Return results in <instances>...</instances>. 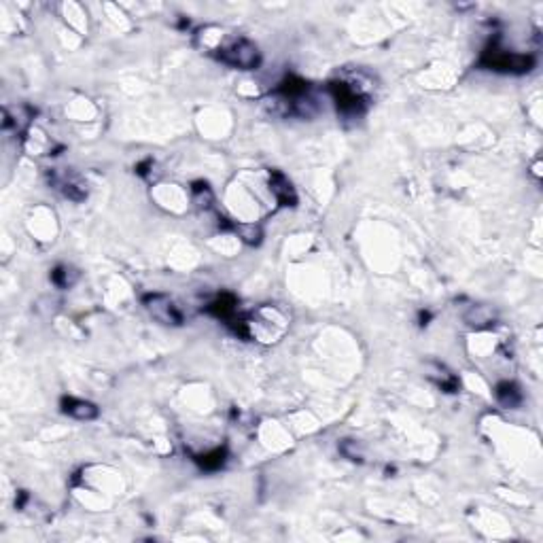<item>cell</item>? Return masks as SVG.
<instances>
[{"mask_svg":"<svg viewBox=\"0 0 543 543\" xmlns=\"http://www.w3.org/2000/svg\"><path fill=\"white\" fill-rule=\"evenodd\" d=\"M217 58L223 64L240 68V70H255L261 64L259 49H257L255 43H250L246 39H234L227 45H221L217 49Z\"/></svg>","mask_w":543,"mask_h":543,"instance_id":"obj_1","label":"cell"},{"mask_svg":"<svg viewBox=\"0 0 543 543\" xmlns=\"http://www.w3.org/2000/svg\"><path fill=\"white\" fill-rule=\"evenodd\" d=\"M482 64L488 66L491 70H503V72H529L535 64L531 55L516 53V51H505L499 49L497 45L488 47L482 55Z\"/></svg>","mask_w":543,"mask_h":543,"instance_id":"obj_2","label":"cell"},{"mask_svg":"<svg viewBox=\"0 0 543 543\" xmlns=\"http://www.w3.org/2000/svg\"><path fill=\"white\" fill-rule=\"evenodd\" d=\"M331 92H333L339 112H344L348 117L361 115V110L365 108V96L357 85L346 83V81H337V83H331Z\"/></svg>","mask_w":543,"mask_h":543,"instance_id":"obj_3","label":"cell"},{"mask_svg":"<svg viewBox=\"0 0 543 543\" xmlns=\"http://www.w3.org/2000/svg\"><path fill=\"white\" fill-rule=\"evenodd\" d=\"M145 306L147 310L153 314V319H157L164 325H181L183 323V314L181 310L175 306V302L166 297V295H147L145 297Z\"/></svg>","mask_w":543,"mask_h":543,"instance_id":"obj_4","label":"cell"},{"mask_svg":"<svg viewBox=\"0 0 543 543\" xmlns=\"http://www.w3.org/2000/svg\"><path fill=\"white\" fill-rule=\"evenodd\" d=\"M64 412L77 420H94L98 416V408L90 402H83V399H64L62 402Z\"/></svg>","mask_w":543,"mask_h":543,"instance_id":"obj_5","label":"cell"},{"mask_svg":"<svg viewBox=\"0 0 543 543\" xmlns=\"http://www.w3.org/2000/svg\"><path fill=\"white\" fill-rule=\"evenodd\" d=\"M270 185H272V191H274V195L278 197V202H282L284 206H293L295 202H297V197H295V189L291 187V183L284 179L280 172H274L272 175V181H270Z\"/></svg>","mask_w":543,"mask_h":543,"instance_id":"obj_6","label":"cell"},{"mask_svg":"<svg viewBox=\"0 0 543 543\" xmlns=\"http://www.w3.org/2000/svg\"><path fill=\"white\" fill-rule=\"evenodd\" d=\"M497 399H499V402H501L505 408H516V406H520V402H522V395H520V391H518L516 384L501 382V384L497 386Z\"/></svg>","mask_w":543,"mask_h":543,"instance_id":"obj_7","label":"cell"},{"mask_svg":"<svg viewBox=\"0 0 543 543\" xmlns=\"http://www.w3.org/2000/svg\"><path fill=\"white\" fill-rule=\"evenodd\" d=\"M197 463L202 465L204 469H219L225 463V450L217 448V450H213V452H208L204 456H199Z\"/></svg>","mask_w":543,"mask_h":543,"instance_id":"obj_8","label":"cell"},{"mask_svg":"<svg viewBox=\"0 0 543 543\" xmlns=\"http://www.w3.org/2000/svg\"><path fill=\"white\" fill-rule=\"evenodd\" d=\"M68 272H72V270H68V268H55V272L51 274L53 282L58 284V287H70L72 280L68 278Z\"/></svg>","mask_w":543,"mask_h":543,"instance_id":"obj_9","label":"cell"}]
</instances>
